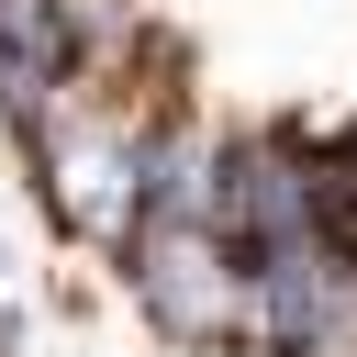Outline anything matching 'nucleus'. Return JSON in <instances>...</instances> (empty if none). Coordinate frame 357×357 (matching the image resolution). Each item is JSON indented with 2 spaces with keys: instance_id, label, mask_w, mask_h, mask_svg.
Segmentation results:
<instances>
[{
  "instance_id": "1",
  "label": "nucleus",
  "mask_w": 357,
  "mask_h": 357,
  "mask_svg": "<svg viewBox=\"0 0 357 357\" xmlns=\"http://www.w3.org/2000/svg\"><path fill=\"white\" fill-rule=\"evenodd\" d=\"M123 268L156 312V335L178 346H234L245 335V268L212 223H156V234H123Z\"/></svg>"
}]
</instances>
